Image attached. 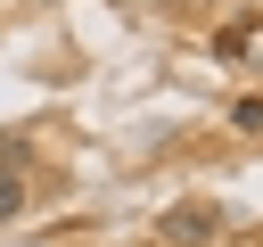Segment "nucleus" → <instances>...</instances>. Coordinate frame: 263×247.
<instances>
[{
  "label": "nucleus",
  "mask_w": 263,
  "mask_h": 247,
  "mask_svg": "<svg viewBox=\"0 0 263 247\" xmlns=\"http://www.w3.org/2000/svg\"><path fill=\"white\" fill-rule=\"evenodd\" d=\"M214 222H222V214H214L205 198H181V206H164L156 239H173V247H205V239H214Z\"/></svg>",
  "instance_id": "1"
},
{
  "label": "nucleus",
  "mask_w": 263,
  "mask_h": 247,
  "mask_svg": "<svg viewBox=\"0 0 263 247\" xmlns=\"http://www.w3.org/2000/svg\"><path fill=\"white\" fill-rule=\"evenodd\" d=\"M16 214H25V173L0 165V222H16Z\"/></svg>",
  "instance_id": "2"
},
{
  "label": "nucleus",
  "mask_w": 263,
  "mask_h": 247,
  "mask_svg": "<svg viewBox=\"0 0 263 247\" xmlns=\"http://www.w3.org/2000/svg\"><path fill=\"white\" fill-rule=\"evenodd\" d=\"M230 123H238V132H263V99H238V107H230Z\"/></svg>",
  "instance_id": "3"
}]
</instances>
